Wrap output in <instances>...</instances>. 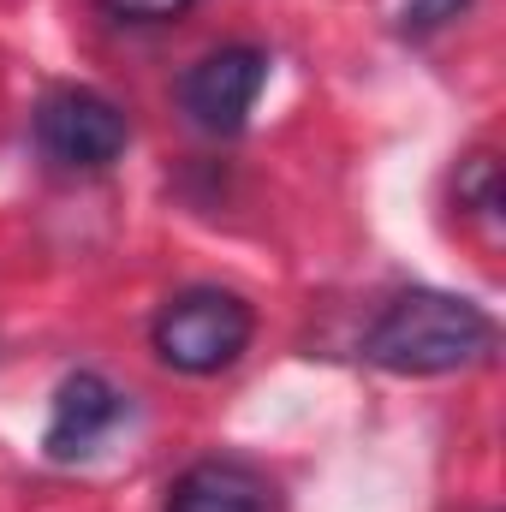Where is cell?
Masks as SVG:
<instances>
[{
  "label": "cell",
  "instance_id": "7",
  "mask_svg": "<svg viewBox=\"0 0 506 512\" xmlns=\"http://www.w3.org/2000/svg\"><path fill=\"white\" fill-rule=\"evenodd\" d=\"M459 203H471L477 215H495L501 209V167L489 155H471L459 167Z\"/></svg>",
  "mask_w": 506,
  "mask_h": 512
},
{
  "label": "cell",
  "instance_id": "4",
  "mask_svg": "<svg viewBox=\"0 0 506 512\" xmlns=\"http://www.w3.org/2000/svg\"><path fill=\"white\" fill-rule=\"evenodd\" d=\"M262 84H268V54L251 48V42H233V48L203 54L179 78V102H185V114L203 131H239L251 120Z\"/></svg>",
  "mask_w": 506,
  "mask_h": 512
},
{
  "label": "cell",
  "instance_id": "5",
  "mask_svg": "<svg viewBox=\"0 0 506 512\" xmlns=\"http://www.w3.org/2000/svg\"><path fill=\"white\" fill-rule=\"evenodd\" d=\"M120 411H126V399H120V387L108 382V376H96V370L66 376L60 393H54L48 435H42L48 459H78V453H90V447L120 423Z\"/></svg>",
  "mask_w": 506,
  "mask_h": 512
},
{
  "label": "cell",
  "instance_id": "6",
  "mask_svg": "<svg viewBox=\"0 0 506 512\" xmlns=\"http://www.w3.org/2000/svg\"><path fill=\"white\" fill-rule=\"evenodd\" d=\"M167 512H262V489H256L251 471L209 459V465H191L173 483Z\"/></svg>",
  "mask_w": 506,
  "mask_h": 512
},
{
  "label": "cell",
  "instance_id": "8",
  "mask_svg": "<svg viewBox=\"0 0 506 512\" xmlns=\"http://www.w3.org/2000/svg\"><path fill=\"white\" fill-rule=\"evenodd\" d=\"M471 12V0H405L399 6V24L411 30V36H429V30H441V24H453V18H465Z\"/></svg>",
  "mask_w": 506,
  "mask_h": 512
},
{
  "label": "cell",
  "instance_id": "1",
  "mask_svg": "<svg viewBox=\"0 0 506 512\" xmlns=\"http://www.w3.org/2000/svg\"><path fill=\"white\" fill-rule=\"evenodd\" d=\"M364 352L393 376H453L495 352V322L483 304L453 292H399L376 316Z\"/></svg>",
  "mask_w": 506,
  "mask_h": 512
},
{
  "label": "cell",
  "instance_id": "2",
  "mask_svg": "<svg viewBox=\"0 0 506 512\" xmlns=\"http://www.w3.org/2000/svg\"><path fill=\"white\" fill-rule=\"evenodd\" d=\"M256 334V316L239 292H221V286H191L179 298L161 304L155 316V358L179 376H221L245 358Z\"/></svg>",
  "mask_w": 506,
  "mask_h": 512
},
{
  "label": "cell",
  "instance_id": "9",
  "mask_svg": "<svg viewBox=\"0 0 506 512\" xmlns=\"http://www.w3.org/2000/svg\"><path fill=\"white\" fill-rule=\"evenodd\" d=\"M191 6L197 0H102V12L120 18V24H167V18H179Z\"/></svg>",
  "mask_w": 506,
  "mask_h": 512
},
{
  "label": "cell",
  "instance_id": "3",
  "mask_svg": "<svg viewBox=\"0 0 506 512\" xmlns=\"http://www.w3.org/2000/svg\"><path fill=\"white\" fill-rule=\"evenodd\" d=\"M126 114L96 90H48L36 108V143L60 167H108L126 155Z\"/></svg>",
  "mask_w": 506,
  "mask_h": 512
}]
</instances>
